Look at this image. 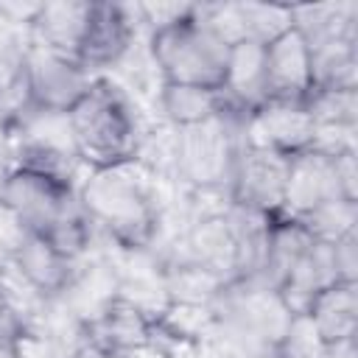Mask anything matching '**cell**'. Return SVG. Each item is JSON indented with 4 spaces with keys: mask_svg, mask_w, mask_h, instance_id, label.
<instances>
[{
    "mask_svg": "<svg viewBox=\"0 0 358 358\" xmlns=\"http://www.w3.org/2000/svg\"><path fill=\"white\" fill-rule=\"evenodd\" d=\"M78 204L98 238L115 252L148 255L162 229V201L143 162L87 171Z\"/></svg>",
    "mask_w": 358,
    "mask_h": 358,
    "instance_id": "cell-1",
    "label": "cell"
},
{
    "mask_svg": "<svg viewBox=\"0 0 358 358\" xmlns=\"http://www.w3.org/2000/svg\"><path fill=\"white\" fill-rule=\"evenodd\" d=\"M64 120L84 171L140 162L148 134L131 90L115 76H98Z\"/></svg>",
    "mask_w": 358,
    "mask_h": 358,
    "instance_id": "cell-2",
    "label": "cell"
},
{
    "mask_svg": "<svg viewBox=\"0 0 358 358\" xmlns=\"http://www.w3.org/2000/svg\"><path fill=\"white\" fill-rule=\"evenodd\" d=\"M0 207L20 229L45 238L62 255L84 260L95 246V232L78 204V187L59 179L14 168L0 187Z\"/></svg>",
    "mask_w": 358,
    "mask_h": 358,
    "instance_id": "cell-3",
    "label": "cell"
},
{
    "mask_svg": "<svg viewBox=\"0 0 358 358\" xmlns=\"http://www.w3.org/2000/svg\"><path fill=\"white\" fill-rule=\"evenodd\" d=\"M148 59L159 84L221 90L229 42L204 20L199 3H185L176 17L148 31Z\"/></svg>",
    "mask_w": 358,
    "mask_h": 358,
    "instance_id": "cell-4",
    "label": "cell"
},
{
    "mask_svg": "<svg viewBox=\"0 0 358 358\" xmlns=\"http://www.w3.org/2000/svg\"><path fill=\"white\" fill-rule=\"evenodd\" d=\"M241 145L243 117L238 115H221L187 129H168V168L190 193L224 196L227 201Z\"/></svg>",
    "mask_w": 358,
    "mask_h": 358,
    "instance_id": "cell-5",
    "label": "cell"
},
{
    "mask_svg": "<svg viewBox=\"0 0 358 358\" xmlns=\"http://www.w3.org/2000/svg\"><path fill=\"white\" fill-rule=\"evenodd\" d=\"M338 199L358 201V151L308 148L291 157L282 215L302 218Z\"/></svg>",
    "mask_w": 358,
    "mask_h": 358,
    "instance_id": "cell-6",
    "label": "cell"
},
{
    "mask_svg": "<svg viewBox=\"0 0 358 358\" xmlns=\"http://www.w3.org/2000/svg\"><path fill=\"white\" fill-rule=\"evenodd\" d=\"M92 76L78 59L28 45L25 62V109L64 117L92 87ZM22 109V112H25Z\"/></svg>",
    "mask_w": 358,
    "mask_h": 358,
    "instance_id": "cell-7",
    "label": "cell"
},
{
    "mask_svg": "<svg viewBox=\"0 0 358 358\" xmlns=\"http://www.w3.org/2000/svg\"><path fill=\"white\" fill-rule=\"evenodd\" d=\"M288 171H291L288 154L249 143L243 137L227 201L257 215H280L285 204Z\"/></svg>",
    "mask_w": 358,
    "mask_h": 358,
    "instance_id": "cell-8",
    "label": "cell"
},
{
    "mask_svg": "<svg viewBox=\"0 0 358 358\" xmlns=\"http://www.w3.org/2000/svg\"><path fill=\"white\" fill-rule=\"evenodd\" d=\"M140 28L143 25L134 3L92 0V14L78 50V62L92 76H112V70L131 56Z\"/></svg>",
    "mask_w": 358,
    "mask_h": 358,
    "instance_id": "cell-9",
    "label": "cell"
},
{
    "mask_svg": "<svg viewBox=\"0 0 358 358\" xmlns=\"http://www.w3.org/2000/svg\"><path fill=\"white\" fill-rule=\"evenodd\" d=\"M310 90V50L305 36L291 25L263 45V92L266 101L305 103Z\"/></svg>",
    "mask_w": 358,
    "mask_h": 358,
    "instance_id": "cell-10",
    "label": "cell"
},
{
    "mask_svg": "<svg viewBox=\"0 0 358 358\" xmlns=\"http://www.w3.org/2000/svg\"><path fill=\"white\" fill-rule=\"evenodd\" d=\"M243 137L294 157L316 145V123L305 103L266 101L243 120Z\"/></svg>",
    "mask_w": 358,
    "mask_h": 358,
    "instance_id": "cell-11",
    "label": "cell"
},
{
    "mask_svg": "<svg viewBox=\"0 0 358 358\" xmlns=\"http://www.w3.org/2000/svg\"><path fill=\"white\" fill-rule=\"evenodd\" d=\"M92 14V0H45L36 3V11L25 28L28 45H36L50 53L78 59L87 25Z\"/></svg>",
    "mask_w": 358,
    "mask_h": 358,
    "instance_id": "cell-12",
    "label": "cell"
},
{
    "mask_svg": "<svg viewBox=\"0 0 358 358\" xmlns=\"http://www.w3.org/2000/svg\"><path fill=\"white\" fill-rule=\"evenodd\" d=\"M221 92L235 115L243 120L266 103L263 92V45L252 39H241L229 45L227 59V76L221 84Z\"/></svg>",
    "mask_w": 358,
    "mask_h": 358,
    "instance_id": "cell-13",
    "label": "cell"
},
{
    "mask_svg": "<svg viewBox=\"0 0 358 358\" xmlns=\"http://www.w3.org/2000/svg\"><path fill=\"white\" fill-rule=\"evenodd\" d=\"M157 109L168 129H187V126L215 120L221 115H235L221 90L190 87V84H159Z\"/></svg>",
    "mask_w": 358,
    "mask_h": 358,
    "instance_id": "cell-14",
    "label": "cell"
},
{
    "mask_svg": "<svg viewBox=\"0 0 358 358\" xmlns=\"http://www.w3.org/2000/svg\"><path fill=\"white\" fill-rule=\"evenodd\" d=\"M341 282L333 266V249L330 243L322 241H310V246L299 255V260L294 263L291 274L285 277V282L277 288L280 299L285 302V308L291 313H305V308L310 305V299L324 291L327 285Z\"/></svg>",
    "mask_w": 358,
    "mask_h": 358,
    "instance_id": "cell-15",
    "label": "cell"
},
{
    "mask_svg": "<svg viewBox=\"0 0 358 358\" xmlns=\"http://www.w3.org/2000/svg\"><path fill=\"white\" fill-rule=\"evenodd\" d=\"M305 316L327 344L358 338V282L327 285L310 299Z\"/></svg>",
    "mask_w": 358,
    "mask_h": 358,
    "instance_id": "cell-16",
    "label": "cell"
},
{
    "mask_svg": "<svg viewBox=\"0 0 358 358\" xmlns=\"http://www.w3.org/2000/svg\"><path fill=\"white\" fill-rule=\"evenodd\" d=\"M313 90H358V39L330 36L308 42Z\"/></svg>",
    "mask_w": 358,
    "mask_h": 358,
    "instance_id": "cell-17",
    "label": "cell"
},
{
    "mask_svg": "<svg viewBox=\"0 0 358 358\" xmlns=\"http://www.w3.org/2000/svg\"><path fill=\"white\" fill-rule=\"evenodd\" d=\"M25 31L0 22V112L6 123L25 109Z\"/></svg>",
    "mask_w": 358,
    "mask_h": 358,
    "instance_id": "cell-18",
    "label": "cell"
},
{
    "mask_svg": "<svg viewBox=\"0 0 358 358\" xmlns=\"http://www.w3.org/2000/svg\"><path fill=\"white\" fill-rule=\"evenodd\" d=\"M294 221H299V224L308 229V235H310L313 241L333 243V241H338L341 235L358 229V201H344V199H338V201L322 204V207H316L313 213H308V215H302V218H294Z\"/></svg>",
    "mask_w": 358,
    "mask_h": 358,
    "instance_id": "cell-19",
    "label": "cell"
},
{
    "mask_svg": "<svg viewBox=\"0 0 358 358\" xmlns=\"http://www.w3.org/2000/svg\"><path fill=\"white\" fill-rule=\"evenodd\" d=\"M28 336V308L0 282V358H22Z\"/></svg>",
    "mask_w": 358,
    "mask_h": 358,
    "instance_id": "cell-20",
    "label": "cell"
},
{
    "mask_svg": "<svg viewBox=\"0 0 358 358\" xmlns=\"http://www.w3.org/2000/svg\"><path fill=\"white\" fill-rule=\"evenodd\" d=\"M324 352H327V341L319 336L310 319L305 313H294L282 336L277 338L271 358H324Z\"/></svg>",
    "mask_w": 358,
    "mask_h": 358,
    "instance_id": "cell-21",
    "label": "cell"
},
{
    "mask_svg": "<svg viewBox=\"0 0 358 358\" xmlns=\"http://www.w3.org/2000/svg\"><path fill=\"white\" fill-rule=\"evenodd\" d=\"M333 249V266L341 282H358V229L341 235L330 243Z\"/></svg>",
    "mask_w": 358,
    "mask_h": 358,
    "instance_id": "cell-22",
    "label": "cell"
},
{
    "mask_svg": "<svg viewBox=\"0 0 358 358\" xmlns=\"http://www.w3.org/2000/svg\"><path fill=\"white\" fill-rule=\"evenodd\" d=\"M14 168H17V159H14V140H11L8 129L0 126V187L6 185V179L11 176Z\"/></svg>",
    "mask_w": 358,
    "mask_h": 358,
    "instance_id": "cell-23",
    "label": "cell"
},
{
    "mask_svg": "<svg viewBox=\"0 0 358 358\" xmlns=\"http://www.w3.org/2000/svg\"><path fill=\"white\" fill-rule=\"evenodd\" d=\"M324 358H358V338H347V341H333V344H327Z\"/></svg>",
    "mask_w": 358,
    "mask_h": 358,
    "instance_id": "cell-24",
    "label": "cell"
},
{
    "mask_svg": "<svg viewBox=\"0 0 358 358\" xmlns=\"http://www.w3.org/2000/svg\"><path fill=\"white\" fill-rule=\"evenodd\" d=\"M0 126H6V120H3V112H0Z\"/></svg>",
    "mask_w": 358,
    "mask_h": 358,
    "instance_id": "cell-25",
    "label": "cell"
}]
</instances>
